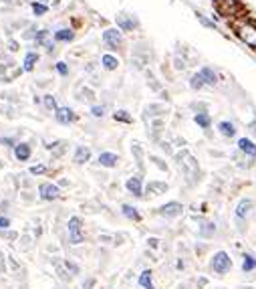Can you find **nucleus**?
<instances>
[{
    "label": "nucleus",
    "instance_id": "1",
    "mask_svg": "<svg viewBox=\"0 0 256 289\" xmlns=\"http://www.w3.org/2000/svg\"><path fill=\"white\" fill-rule=\"evenodd\" d=\"M131 49H133L131 51V63L135 65V69L145 71L147 65H149V61H151V57H153L151 44L147 40H137V42H133Z\"/></svg>",
    "mask_w": 256,
    "mask_h": 289
},
{
    "label": "nucleus",
    "instance_id": "2",
    "mask_svg": "<svg viewBox=\"0 0 256 289\" xmlns=\"http://www.w3.org/2000/svg\"><path fill=\"white\" fill-rule=\"evenodd\" d=\"M101 42H103L111 53H119L125 49V32H121L117 26H107L101 32Z\"/></svg>",
    "mask_w": 256,
    "mask_h": 289
},
{
    "label": "nucleus",
    "instance_id": "3",
    "mask_svg": "<svg viewBox=\"0 0 256 289\" xmlns=\"http://www.w3.org/2000/svg\"><path fill=\"white\" fill-rule=\"evenodd\" d=\"M234 32H236V36L246 46L256 49V22H252V20H240V22H236Z\"/></svg>",
    "mask_w": 256,
    "mask_h": 289
},
{
    "label": "nucleus",
    "instance_id": "4",
    "mask_svg": "<svg viewBox=\"0 0 256 289\" xmlns=\"http://www.w3.org/2000/svg\"><path fill=\"white\" fill-rule=\"evenodd\" d=\"M115 26L121 30V32H135V30H139L141 28V22H139V18L133 14V12H119L117 16H115Z\"/></svg>",
    "mask_w": 256,
    "mask_h": 289
},
{
    "label": "nucleus",
    "instance_id": "5",
    "mask_svg": "<svg viewBox=\"0 0 256 289\" xmlns=\"http://www.w3.org/2000/svg\"><path fill=\"white\" fill-rule=\"evenodd\" d=\"M67 230H69V243H71V245H81L83 240H85L81 216H71L69 222H67Z\"/></svg>",
    "mask_w": 256,
    "mask_h": 289
},
{
    "label": "nucleus",
    "instance_id": "6",
    "mask_svg": "<svg viewBox=\"0 0 256 289\" xmlns=\"http://www.w3.org/2000/svg\"><path fill=\"white\" fill-rule=\"evenodd\" d=\"M38 198L44 202H53L61 198V188L57 182H40L38 184Z\"/></svg>",
    "mask_w": 256,
    "mask_h": 289
},
{
    "label": "nucleus",
    "instance_id": "7",
    "mask_svg": "<svg viewBox=\"0 0 256 289\" xmlns=\"http://www.w3.org/2000/svg\"><path fill=\"white\" fill-rule=\"evenodd\" d=\"M254 210V200L252 198H240L238 204H236V222H238V228L244 230V224L250 216V212Z\"/></svg>",
    "mask_w": 256,
    "mask_h": 289
},
{
    "label": "nucleus",
    "instance_id": "8",
    "mask_svg": "<svg viewBox=\"0 0 256 289\" xmlns=\"http://www.w3.org/2000/svg\"><path fill=\"white\" fill-rule=\"evenodd\" d=\"M210 269H212L214 273H218V275H226V273L232 269V259H230V255H228L226 251H218V253L212 257V261H210Z\"/></svg>",
    "mask_w": 256,
    "mask_h": 289
},
{
    "label": "nucleus",
    "instance_id": "9",
    "mask_svg": "<svg viewBox=\"0 0 256 289\" xmlns=\"http://www.w3.org/2000/svg\"><path fill=\"white\" fill-rule=\"evenodd\" d=\"M125 190L133 198H143V192H145V186H143V176L141 174H133L125 180Z\"/></svg>",
    "mask_w": 256,
    "mask_h": 289
},
{
    "label": "nucleus",
    "instance_id": "10",
    "mask_svg": "<svg viewBox=\"0 0 256 289\" xmlns=\"http://www.w3.org/2000/svg\"><path fill=\"white\" fill-rule=\"evenodd\" d=\"M55 120H57V124H61V126H71V124L77 122V114H75V110L69 108V106H59V110L55 112Z\"/></svg>",
    "mask_w": 256,
    "mask_h": 289
},
{
    "label": "nucleus",
    "instance_id": "11",
    "mask_svg": "<svg viewBox=\"0 0 256 289\" xmlns=\"http://www.w3.org/2000/svg\"><path fill=\"white\" fill-rule=\"evenodd\" d=\"M184 212V204L178 202V200H172V202H166L164 206L158 208V214L164 216V218H178L180 214Z\"/></svg>",
    "mask_w": 256,
    "mask_h": 289
},
{
    "label": "nucleus",
    "instance_id": "12",
    "mask_svg": "<svg viewBox=\"0 0 256 289\" xmlns=\"http://www.w3.org/2000/svg\"><path fill=\"white\" fill-rule=\"evenodd\" d=\"M119 162H121V158H119V154H115V152H101V154L97 156V166L107 168V170L117 168Z\"/></svg>",
    "mask_w": 256,
    "mask_h": 289
},
{
    "label": "nucleus",
    "instance_id": "13",
    "mask_svg": "<svg viewBox=\"0 0 256 289\" xmlns=\"http://www.w3.org/2000/svg\"><path fill=\"white\" fill-rule=\"evenodd\" d=\"M99 65H101V69L103 71H107V73H113V71H117L119 69V65H121V59L115 55V53H103L101 55V59H99Z\"/></svg>",
    "mask_w": 256,
    "mask_h": 289
},
{
    "label": "nucleus",
    "instance_id": "14",
    "mask_svg": "<svg viewBox=\"0 0 256 289\" xmlns=\"http://www.w3.org/2000/svg\"><path fill=\"white\" fill-rule=\"evenodd\" d=\"M75 36H77V32L71 26H61V28L53 30V38H55L57 44H69V42L75 40Z\"/></svg>",
    "mask_w": 256,
    "mask_h": 289
},
{
    "label": "nucleus",
    "instance_id": "15",
    "mask_svg": "<svg viewBox=\"0 0 256 289\" xmlns=\"http://www.w3.org/2000/svg\"><path fill=\"white\" fill-rule=\"evenodd\" d=\"M12 156L18 160V162H28L32 158V146L28 142H18L16 146L12 148Z\"/></svg>",
    "mask_w": 256,
    "mask_h": 289
},
{
    "label": "nucleus",
    "instance_id": "16",
    "mask_svg": "<svg viewBox=\"0 0 256 289\" xmlns=\"http://www.w3.org/2000/svg\"><path fill=\"white\" fill-rule=\"evenodd\" d=\"M200 75H202L204 83H206V87H216V85L220 83V75H218V71H216L214 67H210V65L200 67Z\"/></svg>",
    "mask_w": 256,
    "mask_h": 289
},
{
    "label": "nucleus",
    "instance_id": "17",
    "mask_svg": "<svg viewBox=\"0 0 256 289\" xmlns=\"http://www.w3.org/2000/svg\"><path fill=\"white\" fill-rule=\"evenodd\" d=\"M236 148L242 156H248V158H256V144L250 140V138H238L236 142Z\"/></svg>",
    "mask_w": 256,
    "mask_h": 289
},
{
    "label": "nucleus",
    "instance_id": "18",
    "mask_svg": "<svg viewBox=\"0 0 256 289\" xmlns=\"http://www.w3.org/2000/svg\"><path fill=\"white\" fill-rule=\"evenodd\" d=\"M168 188H170V184L164 182V180H149V182L145 184V192H147V194H151V196H162V194H166Z\"/></svg>",
    "mask_w": 256,
    "mask_h": 289
},
{
    "label": "nucleus",
    "instance_id": "19",
    "mask_svg": "<svg viewBox=\"0 0 256 289\" xmlns=\"http://www.w3.org/2000/svg\"><path fill=\"white\" fill-rule=\"evenodd\" d=\"M38 61H40V55L36 51H26L24 57H22V69H24V73H32L36 69Z\"/></svg>",
    "mask_w": 256,
    "mask_h": 289
},
{
    "label": "nucleus",
    "instance_id": "20",
    "mask_svg": "<svg viewBox=\"0 0 256 289\" xmlns=\"http://www.w3.org/2000/svg\"><path fill=\"white\" fill-rule=\"evenodd\" d=\"M218 134H220L222 138H226V140L236 138V134H238L236 124H234V122H230V120H222V122L218 124Z\"/></svg>",
    "mask_w": 256,
    "mask_h": 289
},
{
    "label": "nucleus",
    "instance_id": "21",
    "mask_svg": "<svg viewBox=\"0 0 256 289\" xmlns=\"http://www.w3.org/2000/svg\"><path fill=\"white\" fill-rule=\"evenodd\" d=\"M145 118H151V120H158V118H164L168 114V108L164 104H149L145 110Z\"/></svg>",
    "mask_w": 256,
    "mask_h": 289
},
{
    "label": "nucleus",
    "instance_id": "22",
    "mask_svg": "<svg viewBox=\"0 0 256 289\" xmlns=\"http://www.w3.org/2000/svg\"><path fill=\"white\" fill-rule=\"evenodd\" d=\"M91 148L89 146H77L75 148V154H73V162L77 164V166H81V164H87L89 160H91Z\"/></svg>",
    "mask_w": 256,
    "mask_h": 289
},
{
    "label": "nucleus",
    "instance_id": "23",
    "mask_svg": "<svg viewBox=\"0 0 256 289\" xmlns=\"http://www.w3.org/2000/svg\"><path fill=\"white\" fill-rule=\"evenodd\" d=\"M53 36V32H50V28H38L36 30V36H34V40L30 42V46L32 49H42V44Z\"/></svg>",
    "mask_w": 256,
    "mask_h": 289
},
{
    "label": "nucleus",
    "instance_id": "24",
    "mask_svg": "<svg viewBox=\"0 0 256 289\" xmlns=\"http://www.w3.org/2000/svg\"><path fill=\"white\" fill-rule=\"evenodd\" d=\"M194 122L198 128H202L204 132H208L212 128V116L208 112H200V114H194Z\"/></svg>",
    "mask_w": 256,
    "mask_h": 289
},
{
    "label": "nucleus",
    "instance_id": "25",
    "mask_svg": "<svg viewBox=\"0 0 256 289\" xmlns=\"http://www.w3.org/2000/svg\"><path fill=\"white\" fill-rule=\"evenodd\" d=\"M131 154H133V158H135V164H137V168H139V172H143L145 170V166H143V162H145V154H143V148H141V144H131Z\"/></svg>",
    "mask_w": 256,
    "mask_h": 289
},
{
    "label": "nucleus",
    "instance_id": "26",
    "mask_svg": "<svg viewBox=\"0 0 256 289\" xmlns=\"http://www.w3.org/2000/svg\"><path fill=\"white\" fill-rule=\"evenodd\" d=\"M121 214H123L127 220H133V222H139V220H141V214H139V210H137L133 204H121Z\"/></svg>",
    "mask_w": 256,
    "mask_h": 289
},
{
    "label": "nucleus",
    "instance_id": "27",
    "mask_svg": "<svg viewBox=\"0 0 256 289\" xmlns=\"http://www.w3.org/2000/svg\"><path fill=\"white\" fill-rule=\"evenodd\" d=\"M42 108L46 110V112H57L59 110V102H57V98L53 93H46V95H42Z\"/></svg>",
    "mask_w": 256,
    "mask_h": 289
},
{
    "label": "nucleus",
    "instance_id": "28",
    "mask_svg": "<svg viewBox=\"0 0 256 289\" xmlns=\"http://www.w3.org/2000/svg\"><path fill=\"white\" fill-rule=\"evenodd\" d=\"M30 10H32V14L36 16V18H40V16H46V12L50 10L44 2H40V0H30Z\"/></svg>",
    "mask_w": 256,
    "mask_h": 289
},
{
    "label": "nucleus",
    "instance_id": "29",
    "mask_svg": "<svg viewBox=\"0 0 256 289\" xmlns=\"http://www.w3.org/2000/svg\"><path fill=\"white\" fill-rule=\"evenodd\" d=\"M188 85H190V89H192V91H200V89L206 87V83H204V79H202L200 71H196V73H192V75H190Z\"/></svg>",
    "mask_w": 256,
    "mask_h": 289
},
{
    "label": "nucleus",
    "instance_id": "30",
    "mask_svg": "<svg viewBox=\"0 0 256 289\" xmlns=\"http://www.w3.org/2000/svg\"><path fill=\"white\" fill-rule=\"evenodd\" d=\"M137 283H139V287H143V289H156V287H153V275H151V271H149V269L141 271V275H139Z\"/></svg>",
    "mask_w": 256,
    "mask_h": 289
},
{
    "label": "nucleus",
    "instance_id": "31",
    "mask_svg": "<svg viewBox=\"0 0 256 289\" xmlns=\"http://www.w3.org/2000/svg\"><path fill=\"white\" fill-rule=\"evenodd\" d=\"M36 30H38V26H36V22H30L22 32H20V38L22 40H26V42H32L34 40V36H36Z\"/></svg>",
    "mask_w": 256,
    "mask_h": 289
},
{
    "label": "nucleus",
    "instance_id": "32",
    "mask_svg": "<svg viewBox=\"0 0 256 289\" xmlns=\"http://www.w3.org/2000/svg\"><path fill=\"white\" fill-rule=\"evenodd\" d=\"M254 269H256V257L250 255V253H246V255L242 257V271H244V273H252Z\"/></svg>",
    "mask_w": 256,
    "mask_h": 289
},
{
    "label": "nucleus",
    "instance_id": "33",
    "mask_svg": "<svg viewBox=\"0 0 256 289\" xmlns=\"http://www.w3.org/2000/svg\"><path fill=\"white\" fill-rule=\"evenodd\" d=\"M89 114H91V118L101 120V118L107 116V106H103V104H93L91 110H89Z\"/></svg>",
    "mask_w": 256,
    "mask_h": 289
},
{
    "label": "nucleus",
    "instance_id": "34",
    "mask_svg": "<svg viewBox=\"0 0 256 289\" xmlns=\"http://www.w3.org/2000/svg\"><path fill=\"white\" fill-rule=\"evenodd\" d=\"M79 100H85V102H89V104H95L97 93H95L89 85H85V87H81V91H79Z\"/></svg>",
    "mask_w": 256,
    "mask_h": 289
},
{
    "label": "nucleus",
    "instance_id": "35",
    "mask_svg": "<svg viewBox=\"0 0 256 289\" xmlns=\"http://www.w3.org/2000/svg\"><path fill=\"white\" fill-rule=\"evenodd\" d=\"M113 120L119 122V124H133V116H131L127 110H117V112H113Z\"/></svg>",
    "mask_w": 256,
    "mask_h": 289
},
{
    "label": "nucleus",
    "instance_id": "36",
    "mask_svg": "<svg viewBox=\"0 0 256 289\" xmlns=\"http://www.w3.org/2000/svg\"><path fill=\"white\" fill-rule=\"evenodd\" d=\"M214 234H216V224H214V222H202V226H200V236L210 238V236H214Z\"/></svg>",
    "mask_w": 256,
    "mask_h": 289
},
{
    "label": "nucleus",
    "instance_id": "37",
    "mask_svg": "<svg viewBox=\"0 0 256 289\" xmlns=\"http://www.w3.org/2000/svg\"><path fill=\"white\" fill-rule=\"evenodd\" d=\"M53 69H55L57 75H61V77H69V75H71V65H69L67 61H57V63L53 65Z\"/></svg>",
    "mask_w": 256,
    "mask_h": 289
},
{
    "label": "nucleus",
    "instance_id": "38",
    "mask_svg": "<svg viewBox=\"0 0 256 289\" xmlns=\"http://www.w3.org/2000/svg\"><path fill=\"white\" fill-rule=\"evenodd\" d=\"M196 18H198V22L204 26V28H210V30H216L218 26H216V22L212 20V18H208L206 14H202V12H196Z\"/></svg>",
    "mask_w": 256,
    "mask_h": 289
},
{
    "label": "nucleus",
    "instance_id": "39",
    "mask_svg": "<svg viewBox=\"0 0 256 289\" xmlns=\"http://www.w3.org/2000/svg\"><path fill=\"white\" fill-rule=\"evenodd\" d=\"M172 67H174L176 71H186V69H188V61H186L182 55H176V57L172 59Z\"/></svg>",
    "mask_w": 256,
    "mask_h": 289
},
{
    "label": "nucleus",
    "instance_id": "40",
    "mask_svg": "<svg viewBox=\"0 0 256 289\" xmlns=\"http://www.w3.org/2000/svg\"><path fill=\"white\" fill-rule=\"evenodd\" d=\"M46 172H48V168H46L44 164H34V166L28 168V174H30V176H42V174H46Z\"/></svg>",
    "mask_w": 256,
    "mask_h": 289
},
{
    "label": "nucleus",
    "instance_id": "41",
    "mask_svg": "<svg viewBox=\"0 0 256 289\" xmlns=\"http://www.w3.org/2000/svg\"><path fill=\"white\" fill-rule=\"evenodd\" d=\"M42 49L46 51V55H55V53H57V42H55V38L50 36V38L42 44Z\"/></svg>",
    "mask_w": 256,
    "mask_h": 289
},
{
    "label": "nucleus",
    "instance_id": "42",
    "mask_svg": "<svg viewBox=\"0 0 256 289\" xmlns=\"http://www.w3.org/2000/svg\"><path fill=\"white\" fill-rule=\"evenodd\" d=\"M16 138H12V136H4V138H0V146H4V148H8V150H12L14 146H16Z\"/></svg>",
    "mask_w": 256,
    "mask_h": 289
},
{
    "label": "nucleus",
    "instance_id": "43",
    "mask_svg": "<svg viewBox=\"0 0 256 289\" xmlns=\"http://www.w3.org/2000/svg\"><path fill=\"white\" fill-rule=\"evenodd\" d=\"M65 269H67L71 275H79V273H81V267H79L77 263H73L71 259H65Z\"/></svg>",
    "mask_w": 256,
    "mask_h": 289
},
{
    "label": "nucleus",
    "instance_id": "44",
    "mask_svg": "<svg viewBox=\"0 0 256 289\" xmlns=\"http://www.w3.org/2000/svg\"><path fill=\"white\" fill-rule=\"evenodd\" d=\"M6 51H8V53H18V51H20V42H18L16 38H8V40H6Z\"/></svg>",
    "mask_w": 256,
    "mask_h": 289
},
{
    "label": "nucleus",
    "instance_id": "45",
    "mask_svg": "<svg viewBox=\"0 0 256 289\" xmlns=\"http://www.w3.org/2000/svg\"><path fill=\"white\" fill-rule=\"evenodd\" d=\"M149 160H151L153 164H156V166H158L162 172H168V170H170V168H168V164L164 162V158H158V156H149Z\"/></svg>",
    "mask_w": 256,
    "mask_h": 289
},
{
    "label": "nucleus",
    "instance_id": "46",
    "mask_svg": "<svg viewBox=\"0 0 256 289\" xmlns=\"http://www.w3.org/2000/svg\"><path fill=\"white\" fill-rule=\"evenodd\" d=\"M0 114H4V116H8V118H14V110H12L8 104H4V102H0Z\"/></svg>",
    "mask_w": 256,
    "mask_h": 289
},
{
    "label": "nucleus",
    "instance_id": "47",
    "mask_svg": "<svg viewBox=\"0 0 256 289\" xmlns=\"http://www.w3.org/2000/svg\"><path fill=\"white\" fill-rule=\"evenodd\" d=\"M190 108L194 110V114H200V112H208V104H206V102H198V104H192Z\"/></svg>",
    "mask_w": 256,
    "mask_h": 289
},
{
    "label": "nucleus",
    "instance_id": "48",
    "mask_svg": "<svg viewBox=\"0 0 256 289\" xmlns=\"http://www.w3.org/2000/svg\"><path fill=\"white\" fill-rule=\"evenodd\" d=\"M6 228H10V218L4 216V214H0V232L6 230Z\"/></svg>",
    "mask_w": 256,
    "mask_h": 289
},
{
    "label": "nucleus",
    "instance_id": "49",
    "mask_svg": "<svg viewBox=\"0 0 256 289\" xmlns=\"http://www.w3.org/2000/svg\"><path fill=\"white\" fill-rule=\"evenodd\" d=\"M40 2H44L48 8H59L61 6V0H40Z\"/></svg>",
    "mask_w": 256,
    "mask_h": 289
},
{
    "label": "nucleus",
    "instance_id": "50",
    "mask_svg": "<svg viewBox=\"0 0 256 289\" xmlns=\"http://www.w3.org/2000/svg\"><path fill=\"white\" fill-rule=\"evenodd\" d=\"M160 148H162L166 154H174V150H172V144H170V142H160Z\"/></svg>",
    "mask_w": 256,
    "mask_h": 289
},
{
    "label": "nucleus",
    "instance_id": "51",
    "mask_svg": "<svg viewBox=\"0 0 256 289\" xmlns=\"http://www.w3.org/2000/svg\"><path fill=\"white\" fill-rule=\"evenodd\" d=\"M0 234L6 236V238H10V240H14V238H16V232H14V230H8V228H6V230H2Z\"/></svg>",
    "mask_w": 256,
    "mask_h": 289
},
{
    "label": "nucleus",
    "instance_id": "52",
    "mask_svg": "<svg viewBox=\"0 0 256 289\" xmlns=\"http://www.w3.org/2000/svg\"><path fill=\"white\" fill-rule=\"evenodd\" d=\"M95 67H97L95 63H87V67H85V71H87V73H93V71H95Z\"/></svg>",
    "mask_w": 256,
    "mask_h": 289
},
{
    "label": "nucleus",
    "instance_id": "53",
    "mask_svg": "<svg viewBox=\"0 0 256 289\" xmlns=\"http://www.w3.org/2000/svg\"><path fill=\"white\" fill-rule=\"evenodd\" d=\"M57 184H59V188H65V186H69V180H65V178H63V180H59Z\"/></svg>",
    "mask_w": 256,
    "mask_h": 289
},
{
    "label": "nucleus",
    "instance_id": "54",
    "mask_svg": "<svg viewBox=\"0 0 256 289\" xmlns=\"http://www.w3.org/2000/svg\"><path fill=\"white\" fill-rule=\"evenodd\" d=\"M93 279H87V283H83V289H89V287H93Z\"/></svg>",
    "mask_w": 256,
    "mask_h": 289
}]
</instances>
